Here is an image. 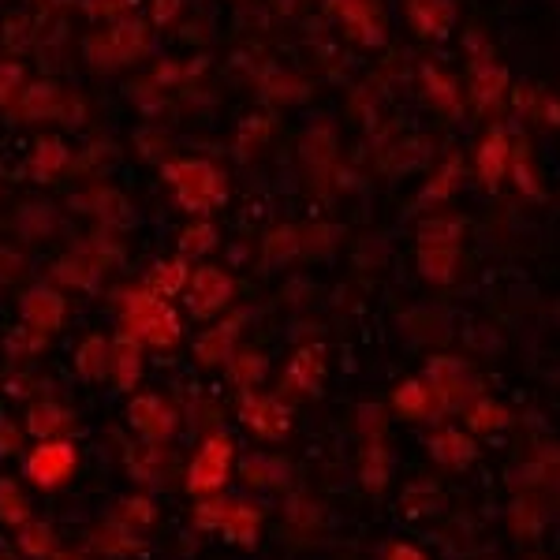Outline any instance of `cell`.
Here are the masks:
<instances>
[{"instance_id":"cell-1","label":"cell","mask_w":560,"mask_h":560,"mask_svg":"<svg viewBox=\"0 0 560 560\" xmlns=\"http://www.w3.org/2000/svg\"><path fill=\"white\" fill-rule=\"evenodd\" d=\"M228 471H232V437L217 434L198 448L195 463L187 471V486L191 493H217L228 482Z\"/></svg>"},{"instance_id":"cell-2","label":"cell","mask_w":560,"mask_h":560,"mask_svg":"<svg viewBox=\"0 0 560 560\" xmlns=\"http://www.w3.org/2000/svg\"><path fill=\"white\" fill-rule=\"evenodd\" d=\"M198 523L213 527V531H224L228 538H239V542H251L262 516H258V508H247L239 501H202L198 504Z\"/></svg>"},{"instance_id":"cell-3","label":"cell","mask_w":560,"mask_h":560,"mask_svg":"<svg viewBox=\"0 0 560 560\" xmlns=\"http://www.w3.org/2000/svg\"><path fill=\"white\" fill-rule=\"evenodd\" d=\"M127 322H131V333L139 336V340H146V344H172L180 336L176 314L168 307H161L157 299H150V295H135L131 299Z\"/></svg>"},{"instance_id":"cell-4","label":"cell","mask_w":560,"mask_h":560,"mask_svg":"<svg viewBox=\"0 0 560 560\" xmlns=\"http://www.w3.org/2000/svg\"><path fill=\"white\" fill-rule=\"evenodd\" d=\"M75 463H79V452L71 441H42L27 456V475L38 486H60L64 478H71Z\"/></svg>"},{"instance_id":"cell-5","label":"cell","mask_w":560,"mask_h":560,"mask_svg":"<svg viewBox=\"0 0 560 560\" xmlns=\"http://www.w3.org/2000/svg\"><path fill=\"white\" fill-rule=\"evenodd\" d=\"M131 426H135L150 445H157V441H165V437L176 430V411H172L165 400H157V396H139V400L131 404Z\"/></svg>"},{"instance_id":"cell-6","label":"cell","mask_w":560,"mask_h":560,"mask_svg":"<svg viewBox=\"0 0 560 560\" xmlns=\"http://www.w3.org/2000/svg\"><path fill=\"white\" fill-rule=\"evenodd\" d=\"M243 422L262 437H277L288 426V415L269 396H243Z\"/></svg>"},{"instance_id":"cell-7","label":"cell","mask_w":560,"mask_h":560,"mask_svg":"<svg viewBox=\"0 0 560 560\" xmlns=\"http://www.w3.org/2000/svg\"><path fill=\"white\" fill-rule=\"evenodd\" d=\"M228 292H232V284H228V277L217 273V269H202L195 277V284H191L195 310H202V314H210V310L221 307L224 299H228Z\"/></svg>"},{"instance_id":"cell-8","label":"cell","mask_w":560,"mask_h":560,"mask_svg":"<svg viewBox=\"0 0 560 560\" xmlns=\"http://www.w3.org/2000/svg\"><path fill=\"white\" fill-rule=\"evenodd\" d=\"M68 422H71V415L60 404H34L27 415V430L34 437H42V441H49V437L60 434Z\"/></svg>"},{"instance_id":"cell-9","label":"cell","mask_w":560,"mask_h":560,"mask_svg":"<svg viewBox=\"0 0 560 560\" xmlns=\"http://www.w3.org/2000/svg\"><path fill=\"white\" fill-rule=\"evenodd\" d=\"M430 452H434L437 463H467L475 456V441L467 434H456V430H445L430 441Z\"/></svg>"},{"instance_id":"cell-10","label":"cell","mask_w":560,"mask_h":560,"mask_svg":"<svg viewBox=\"0 0 560 560\" xmlns=\"http://www.w3.org/2000/svg\"><path fill=\"white\" fill-rule=\"evenodd\" d=\"M27 322L34 329H56L60 325V314H64V303H60V295L53 292H34L27 299Z\"/></svg>"},{"instance_id":"cell-11","label":"cell","mask_w":560,"mask_h":560,"mask_svg":"<svg viewBox=\"0 0 560 560\" xmlns=\"http://www.w3.org/2000/svg\"><path fill=\"white\" fill-rule=\"evenodd\" d=\"M430 404H434V389H426V381H407L404 389L396 392V407H400V415H407V419L434 415Z\"/></svg>"},{"instance_id":"cell-12","label":"cell","mask_w":560,"mask_h":560,"mask_svg":"<svg viewBox=\"0 0 560 560\" xmlns=\"http://www.w3.org/2000/svg\"><path fill=\"white\" fill-rule=\"evenodd\" d=\"M318 378H322V355H318V348L299 351V355H295V363H292V370H288V381H292L295 389L314 392V389H318Z\"/></svg>"},{"instance_id":"cell-13","label":"cell","mask_w":560,"mask_h":560,"mask_svg":"<svg viewBox=\"0 0 560 560\" xmlns=\"http://www.w3.org/2000/svg\"><path fill=\"white\" fill-rule=\"evenodd\" d=\"M0 519H4L8 527H23V523L30 519L27 497H23L19 486L8 482V478H0Z\"/></svg>"},{"instance_id":"cell-14","label":"cell","mask_w":560,"mask_h":560,"mask_svg":"<svg viewBox=\"0 0 560 560\" xmlns=\"http://www.w3.org/2000/svg\"><path fill=\"white\" fill-rule=\"evenodd\" d=\"M109 359H112V351L105 340H98V336H90L83 344V351H79V370H83V378L90 381H98L105 370H109Z\"/></svg>"},{"instance_id":"cell-15","label":"cell","mask_w":560,"mask_h":560,"mask_svg":"<svg viewBox=\"0 0 560 560\" xmlns=\"http://www.w3.org/2000/svg\"><path fill=\"white\" fill-rule=\"evenodd\" d=\"M139 381V344L135 340H120L116 344V385L131 389Z\"/></svg>"},{"instance_id":"cell-16","label":"cell","mask_w":560,"mask_h":560,"mask_svg":"<svg viewBox=\"0 0 560 560\" xmlns=\"http://www.w3.org/2000/svg\"><path fill=\"white\" fill-rule=\"evenodd\" d=\"M19 546H23V553H30V557H49V553H53V531H49L45 523H27L23 534H19Z\"/></svg>"},{"instance_id":"cell-17","label":"cell","mask_w":560,"mask_h":560,"mask_svg":"<svg viewBox=\"0 0 560 560\" xmlns=\"http://www.w3.org/2000/svg\"><path fill=\"white\" fill-rule=\"evenodd\" d=\"M385 448L374 441V445L366 448V460H363V478H366V486H374V490H381L385 486Z\"/></svg>"},{"instance_id":"cell-18","label":"cell","mask_w":560,"mask_h":560,"mask_svg":"<svg viewBox=\"0 0 560 560\" xmlns=\"http://www.w3.org/2000/svg\"><path fill=\"white\" fill-rule=\"evenodd\" d=\"M471 419V426L475 430H497V426H504L508 422V411L497 404H490V400H482V404H475V411L467 415Z\"/></svg>"},{"instance_id":"cell-19","label":"cell","mask_w":560,"mask_h":560,"mask_svg":"<svg viewBox=\"0 0 560 560\" xmlns=\"http://www.w3.org/2000/svg\"><path fill=\"white\" fill-rule=\"evenodd\" d=\"M228 336H232V325L221 329V333L213 329V333L202 336V340H198V359H202V363H217L224 355V348H228Z\"/></svg>"},{"instance_id":"cell-20","label":"cell","mask_w":560,"mask_h":560,"mask_svg":"<svg viewBox=\"0 0 560 560\" xmlns=\"http://www.w3.org/2000/svg\"><path fill=\"white\" fill-rule=\"evenodd\" d=\"M213 243V228H206V224H198V228H191L187 236H183V251L187 254H202L206 247Z\"/></svg>"},{"instance_id":"cell-21","label":"cell","mask_w":560,"mask_h":560,"mask_svg":"<svg viewBox=\"0 0 560 560\" xmlns=\"http://www.w3.org/2000/svg\"><path fill=\"white\" fill-rule=\"evenodd\" d=\"M389 560H426L415 546H392L389 549Z\"/></svg>"},{"instance_id":"cell-22","label":"cell","mask_w":560,"mask_h":560,"mask_svg":"<svg viewBox=\"0 0 560 560\" xmlns=\"http://www.w3.org/2000/svg\"><path fill=\"white\" fill-rule=\"evenodd\" d=\"M15 430L12 426H8V430H4V426H0V452H15V448H19V441H15Z\"/></svg>"},{"instance_id":"cell-23","label":"cell","mask_w":560,"mask_h":560,"mask_svg":"<svg viewBox=\"0 0 560 560\" xmlns=\"http://www.w3.org/2000/svg\"><path fill=\"white\" fill-rule=\"evenodd\" d=\"M56 560H79V557H68V553H60V557H56Z\"/></svg>"}]
</instances>
